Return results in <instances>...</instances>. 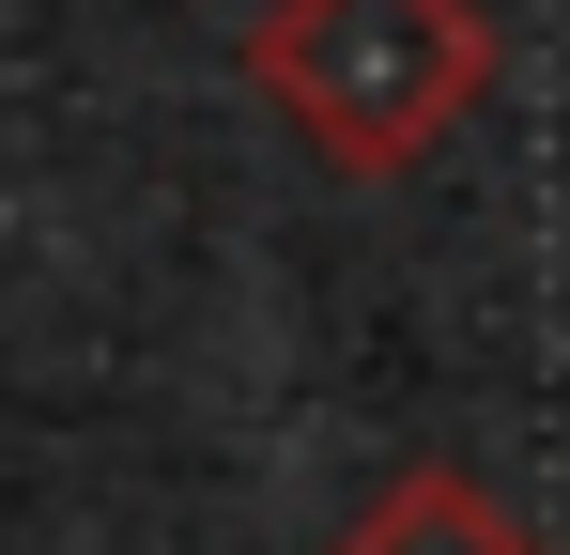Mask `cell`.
Here are the masks:
<instances>
[{"label":"cell","instance_id":"1","mask_svg":"<svg viewBox=\"0 0 570 555\" xmlns=\"http://www.w3.org/2000/svg\"><path fill=\"white\" fill-rule=\"evenodd\" d=\"M247 78L324 171L385 185L493 93V16L478 0H263Z\"/></svg>","mask_w":570,"mask_h":555},{"label":"cell","instance_id":"2","mask_svg":"<svg viewBox=\"0 0 570 555\" xmlns=\"http://www.w3.org/2000/svg\"><path fill=\"white\" fill-rule=\"evenodd\" d=\"M324 555H540V525H524L493 478H463V463H401Z\"/></svg>","mask_w":570,"mask_h":555}]
</instances>
